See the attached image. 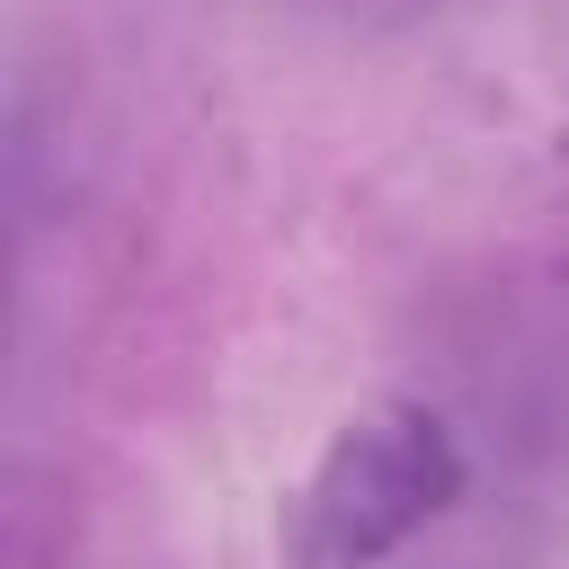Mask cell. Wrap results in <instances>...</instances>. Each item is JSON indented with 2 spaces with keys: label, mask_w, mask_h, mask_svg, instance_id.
Returning a JSON list of instances; mask_svg holds the SVG:
<instances>
[{
  "label": "cell",
  "mask_w": 569,
  "mask_h": 569,
  "mask_svg": "<svg viewBox=\"0 0 569 569\" xmlns=\"http://www.w3.org/2000/svg\"><path fill=\"white\" fill-rule=\"evenodd\" d=\"M462 480L471 462L453 418L418 391H373L293 471L276 507V551L284 569H382L462 498Z\"/></svg>",
  "instance_id": "obj_1"
}]
</instances>
